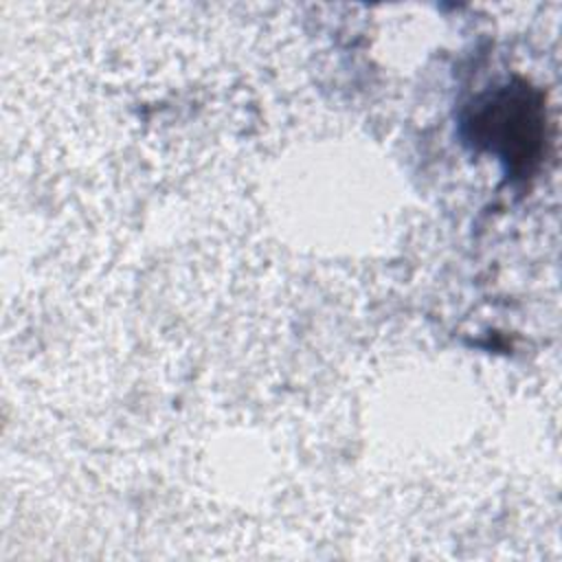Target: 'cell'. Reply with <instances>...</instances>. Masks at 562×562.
<instances>
[{
  "label": "cell",
  "mask_w": 562,
  "mask_h": 562,
  "mask_svg": "<svg viewBox=\"0 0 562 562\" xmlns=\"http://www.w3.org/2000/svg\"><path fill=\"white\" fill-rule=\"evenodd\" d=\"M472 138L496 151L514 173H529L544 149L542 97L527 83H512L483 97L470 114Z\"/></svg>",
  "instance_id": "obj_1"
}]
</instances>
